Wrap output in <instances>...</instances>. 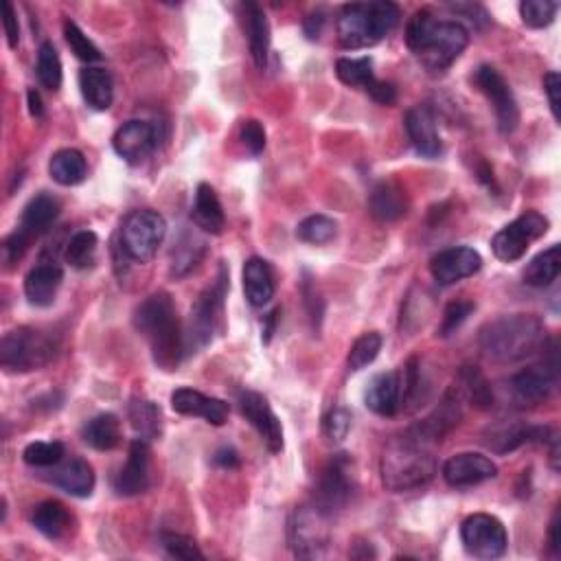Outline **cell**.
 Returning a JSON list of instances; mask_svg holds the SVG:
<instances>
[{
	"label": "cell",
	"mask_w": 561,
	"mask_h": 561,
	"mask_svg": "<svg viewBox=\"0 0 561 561\" xmlns=\"http://www.w3.org/2000/svg\"><path fill=\"white\" fill-rule=\"evenodd\" d=\"M406 44L430 71H445L467 49L469 31L461 22L437 20L430 9H421L408 22Z\"/></svg>",
	"instance_id": "cell-1"
},
{
	"label": "cell",
	"mask_w": 561,
	"mask_h": 561,
	"mask_svg": "<svg viewBox=\"0 0 561 561\" xmlns=\"http://www.w3.org/2000/svg\"><path fill=\"white\" fill-rule=\"evenodd\" d=\"M134 327L147 340L160 369L174 371L185 353V334L171 296L158 292L145 299L134 314Z\"/></svg>",
	"instance_id": "cell-2"
},
{
	"label": "cell",
	"mask_w": 561,
	"mask_h": 561,
	"mask_svg": "<svg viewBox=\"0 0 561 561\" xmlns=\"http://www.w3.org/2000/svg\"><path fill=\"white\" fill-rule=\"evenodd\" d=\"M478 345L491 362H520L544 351L546 331L531 314L500 316L480 329Z\"/></svg>",
	"instance_id": "cell-3"
},
{
	"label": "cell",
	"mask_w": 561,
	"mask_h": 561,
	"mask_svg": "<svg viewBox=\"0 0 561 561\" xmlns=\"http://www.w3.org/2000/svg\"><path fill=\"white\" fill-rule=\"evenodd\" d=\"M437 474V459L432 448L410 432L388 443L382 456V483L388 491L402 494V491L419 489L428 485Z\"/></svg>",
	"instance_id": "cell-4"
},
{
	"label": "cell",
	"mask_w": 561,
	"mask_h": 561,
	"mask_svg": "<svg viewBox=\"0 0 561 561\" xmlns=\"http://www.w3.org/2000/svg\"><path fill=\"white\" fill-rule=\"evenodd\" d=\"M402 11L395 3L377 0V3L345 5L338 16V40L345 49H369L382 42L391 33Z\"/></svg>",
	"instance_id": "cell-5"
},
{
	"label": "cell",
	"mask_w": 561,
	"mask_h": 561,
	"mask_svg": "<svg viewBox=\"0 0 561 561\" xmlns=\"http://www.w3.org/2000/svg\"><path fill=\"white\" fill-rule=\"evenodd\" d=\"M53 336L33 327H18L0 342V366L9 373H29L47 366L55 358Z\"/></svg>",
	"instance_id": "cell-6"
},
{
	"label": "cell",
	"mask_w": 561,
	"mask_h": 561,
	"mask_svg": "<svg viewBox=\"0 0 561 561\" xmlns=\"http://www.w3.org/2000/svg\"><path fill=\"white\" fill-rule=\"evenodd\" d=\"M167 235L165 217L152 209L134 211L121 226V248L136 263L152 261Z\"/></svg>",
	"instance_id": "cell-7"
},
{
	"label": "cell",
	"mask_w": 561,
	"mask_h": 561,
	"mask_svg": "<svg viewBox=\"0 0 561 561\" xmlns=\"http://www.w3.org/2000/svg\"><path fill=\"white\" fill-rule=\"evenodd\" d=\"M292 553L301 559H320L329 548V518L314 505L299 507L288 524Z\"/></svg>",
	"instance_id": "cell-8"
},
{
	"label": "cell",
	"mask_w": 561,
	"mask_h": 561,
	"mask_svg": "<svg viewBox=\"0 0 561 561\" xmlns=\"http://www.w3.org/2000/svg\"><path fill=\"white\" fill-rule=\"evenodd\" d=\"M226 277L220 274L211 288H206L196 305L191 307L189 329L185 334V351H198L209 345L213 334L220 325V318L224 312V296H226Z\"/></svg>",
	"instance_id": "cell-9"
},
{
	"label": "cell",
	"mask_w": 561,
	"mask_h": 561,
	"mask_svg": "<svg viewBox=\"0 0 561 561\" xmlns=\"http://www.w3.org/2000/svg\"><path fill=\"white\" fill-rule=\"evenodd\" d=\"M548 233V220L537 211H526L518 220H513L491 239V250H494L496 259L513 263L526 255V250L531 248L533 242Z\"/></svg>",
	"instance_id": "cell-10"
},
{
	"label": "cell",
	"mask_w": 561,
	"mask_h": 561,
	"mask_svg": "<svg viewBox=\"0 0 561 561\" xmlns=\"http://www.w3.org/2000/svg\"><path fill=\"white\" fill-rule=\"evenodd\" d=\"M465 551L476 559H498L507 553L509 535L496 515L474 513L461 526Z\"/></svg>",
	"instance_id": "cell-11"
},
{
	"label": "cell",
	"mask_w": 561,
	"mask_h": 561,
	"mask_svg": "<svg viewBox=\"0 0 561 561\" xmlns=\"http://www.w3.org/2000/svg\"><path fill=\"white\" fill-rule=\"evenodd\" d=\"M559 364H557V351L553 347L551 360L542 364H533L529 369L515 373L509 382V391L513 402L526 408V406H537L544 399L551 397V393L557 388L559 382Z\"/></svg>",
	"instance_id": "cell-12"
},
{
	"label": "cell",
	"mask_w": 561,
	"mask_h": 561,
	"mask_svg": "<svg viewBox=\"0 0 561 561\" xmlns=\"http://www.w3.org/2000/svg\"><path fill=\"white\" fill-rule=\"evenodd\" d=\"M349 467L351 463L347 459V454H338L329 461V465L318 476L312 505L318 511H323L327 518L345 509L351 498L353 480L349 474Z\"/></svg>",
	"instance_id": "cell-13"
},
{
	"label": "cell",
	"mask_w": 561,
	"mask_h": 561,
	"mask_svg": "<svg viewBox=\"0 0 561 561\" xmlns=\"http://www.w3.org/2000/svg\"><path fill=\"white\" fill-rule=\"evenodd\" d=\"M474 84L478 86L480 93L489 99L491 106H494L500 132L511 134L518 130L520 108L507 79L502 77L494 66H480L474 75Z\"/></svg>",
	"instance_id": "cell-14"
},
{
	"label": "cell",
	"mask_w": 561,
	"mask_h": 561,
	"mask_svg": "<svg viewBox=\"0 0 561 561\" xmlns=\"http://www.w3.org/2000/svg\"><path fill=\"white\" fill-rule=\"evenodd\" d=\"M239 410H242L246 421H250V426L259 432L266 448L272 454H279L283 450V426L279 417L274 415V410L270 408L268 399L261 393L244 391L239 393Z\"/></svg>",
	"instance_id": "cell-15"
},
{
	"label": "cell",
	"mask_w": 561,
	"mask_h": 561,
	"mask_svg": "<svg viewBox=\"0 0 561 561\" xmlns=\"http://www.w3.org/2000/svg\"><path fill=\"white\" fill-rule=\"evenodd\" d=\"M480 268H483V257L469 246L445 248L430 261V272L439 285H454L474 277Z\"/></svg>",
	"instance_id": "cell-16"
},
{
	"label": "cell",
	"mask_w": 561,
	"mask_h": 561,
	"mask_svg": "<svg viewBox=\"0 0 561 561\" xmlns=\"http://www.w3.org/2000/svg\"><path fill=\"white\" fill-rule=\"evenodd\" d=\"M158 145V132L150 121H128L123 123L112 139V147L125 163L141 165L152 156Z\"/></svg>",
	"instance_id": "cell-17"
},
{
	"label": "cell",
	"mask_w": 561,
	"mask_h": 561,
	"mask_svg": "<svg viewBox=\"0 0 561 561\" xmlns=\"http://www.w3.org/2000/svg\"><path fill=\"white\" fill-rule=\"evenodd\" d=\"M498 476L496 463L485 454L463 452L456 454L443 465L445 483L452 487H474Z\"/></svg>",
	"instance_id": "cell-18"
},
{
	"label": "cell",
	"mask_w": 561,
	"mask_h": 561,
	"mask_svg": "<svg viewBox=\"0 0 561 561\" xmlns=\"http://www.w3.org/2000/svg\"><path fill=\"white\" fill-rule=\"evenodd\" d=\"M150 489V445L136 439L130 445L128 461L114 478V491L119 496H139Z\"/></svg>",
	"instance_id": "cell-19"
},
{
	"label": "cell",
	"mask_w": 561,
	"mask_h": 561,
	"mask_svg": "<svg viewBox=\"0 0 561 561\" xmlns=\"http://www.w3.org/2000/svg\"><path fill=\"white\" fill-rule=\"evenodd\" d=\"M171 408H174L178 415L185 417H200L211 426H224L228 419V404L222 402L217 397H209L200 391H193V388H178L171 395Z\"/></svg>",
	"instance_id": "cell-20"
},
{
	"label": "cell",
	"mask_w": 561,
	"mask_h": 561,
	"mask_svg": "<svg viewBox=\"0 0 561 561\" xmlns=\"http://www.w3.org/2000/svg\"><path fill=\"white\" fill-rule=\"evenodd\" d=\"M406 132L415 150L426 158H439L443 154V141L437 130L434 112L426 106L410 108L406 112Z\"/></svg>",
	"instance_id": "cell-21"
},
{
	"label": "cell",
	"mask_w": 561,
	"mask_h": 561,
	"mask_svg": "<svg viewBox=\"0 0 561 561\" xmlns=\"http://www.w3.org/2000/svg\"><path fill=\"white\" fill-rule=\"evenodd\" d=\"M366 408L380 417H395L402 406V377L399 371L375 375L364 393Z\"/></svg>",
	"instance_id": "cell-22"
},
{
	"label": "cell",
	"mask_w": 561,
	"mask_h": 561,
	"mask_svg": "<svg viewBox=\"0 0 561 561\" xmlns=\"http://www.w3.org/2000/svg\"><path fill=\"white\" fill-rule=\"evenodd\" d=\"M551 430L548 428H535V426H522V423H500L485 434V445L496 454H507L518 450L524 443L533 441H546Z\"/></svg>",
	"instance_id": "cell-23"
},
{
	"label": "cell",
	"mask_w": 561,
	"mask_h": 561,
	"mask_svg": "<svg viewBox=\"0 0 561 561\" xmlns=\"http://www.w3.org/2000/svg\"><path fill=\"white\" fill-rule=\"evenodd\" d=\"M51 483L75 498H88L95 489V472L86 461L71 459L53 467Z\"/></svg>",
	"instance_id": "cell-24"
},
{
	"label": "cell",
	"mask_w": 561,
	"mask_h": 561,
	"mask_svg": "<svg viewBox=\"0 0 561 561\" xmlns=\"http://www.w3.org/2000/svg\"><path fill=\"white\" fill-rule=\"evenodd\" d=\"M62 281H64V272L60 266H55V263H40V266L33 268L27 279H25V294L31 305L36 307H49L55 296L57 290L62 288Z\"/></svg>",
	"instance_id": "cell-25"
},
{
	"label": "cell",
	"mask_w": 561,
	"mask_h": 561,
	"mask_svg": "<svg viewBox=\"0 0 561 561\" xmlns=\"http://www.w3.org/2000/svg\"><path fill=\"white\" fill-rule=\"evenodd\" d=\"M277 283L270 263L261 257H250L244 266V294L253 307H263L274 299Z\"/></svg>",
	"instance_id": "cell-26"
},
{
	"label": "cell",
	"mask_w": 561,
	"mask_h": 561,
	"mask_svg": "<svg viewBox=\"0 0 561 561\" xmlns=\"http://www.w3.org/2000/svg\"><path fill=\"white\" fill-rule=\"evenodd\" d=\"M369 211L377 222H395L408 213L406 191L393 180L377 182L369 198Z\"/></svg>",
	"instance_id": "cell-27"
},
{
	"label": "cell",
	"mask_w": 561,
	"mask_h": 561,
	"mask_svg": "<svg viewBox=\"0 0 561 561\" xmlns=\"http://www.w3.org/2000/svg\"><path fill=\"white\" fill-rule=\"evenodd\" d=\"M191 220L200 231L209 235H220L226 226V215L222 209V202L217 198V193L211 185H198L196 189V202H193Z\"/></svg>",
	"instance_id": "cell-28"
},
{
	"label": "cell",
	"mask_w": 561,
	"mask_h": 561,
	"mask_svg": "<svg viewBox=\"0 0 561 561\" xmlns=\"http://www.w3.org/2000/svg\"><path fill=\"white\" fill-rule=\"evenodd\" d=\"M57 215H60V202H57L53 196H49V193H38L36 198L29 200L25 211H22L18 228L29 239L40 237L53 226Z\"/></svg>",
	"instance_id": "cell-29"
},
{
	"label": "cell",
	"mask_w": 561,
	"mask_h": 561,
	"mask_svg": "<svg viewBox=\"0 0 561 561\" xmlns=\"http://www.w3.org/2000/svg\"><path fill=\"white\" fill-rule=\"evenodd\" d=\"M244 25L248 33V44H250V55H253L255 66L263 71L268 64V53H270V25L268 18L263 14V9L255 3L244 5Z\"/></svg>",
	"instance_id": "cell-30"
},
{
	"label": "cell",
	"mask_w": 561,
	"mask_h": 561,
	"mask_svg": "<svg viewBox=\"0 0 561 561\" xmlns=\"http://www.w3.org/2000/svg\"><path fill=\"white\" fill-rule=\"evenodd\" d=\"M79 88H82V95L93 110L103 112L112 106L114 84H112V75L106 71V68H97V66L84 68V71L79 73Z\"/></svg>",
	"instance_id": "cell-31"
},
{
	"label": "cell",
	"mask_w": 561,
	"mask_h": 561,
	"mask_svg": "<svg viewBox=\"0 0 561 561\" xmlns=\"http://www.w3.org/2000/svg\"><path fill=\"white\" fill-rule=\"evenodd\" d=\"M31 522L44 537H49V540H60V537L71 531L73 518L62 502L47 500V502H40V505L33 509Z\"/></svg>",
	"instance_id": "cell-32"
},
{
	"label": "cell",
	"mask_w": 561,
	"mask_h": 561,
	"mask_svg": "<svg viewBox=\"0 0 561 561\" xmlns=\"http://www.w3.org/2000/svg\"><path fill=\"white\" fill-rule=\"evenodd\" d=\"M49 174L57 185H62V187L82 185L88 176L86 158L82 152L71 150V147H68V150L55 152L49 163Z\"/></svg>",
	"instance_id": "cell-33"
},
{
	"label": "cell",
	"mask_w": 561,
	"mask_h": 561,
	"mask_svg": "<svg viewBox=\"0 0 561 561\" xmlns=\"http://www.w3.org/2000/svg\"><path fill=\"white\" fill-rule=\"evenodd\" d=\"M82 437L90 448H95L99 452L114 450L121 443V423L117 415L103 412V415H97L86 423L82 430Z\"/></svg>",
	"instance_id": "cell-34"
},
{
	"label": "cell",
	"mask_w": 561,
	"mask_h": 561,
	"mask_svg": "<svg viewBox=\"0 0 561 561\" xmlns=\"http://www.w3.org/2000/svg\"><path fill=\"white\" fill-rule=\"evenodd\" d=\"M559 272H561V248L555 244L531 259V263L524 270V283L531 285V288H548V285L557 281Z\"/></svg>",
	"instance_id": "cell-35"
},
{
	"label": "cell",
	"mask_w": 561,
	"mask_h": 561,
	"mask_svg": "<svg viewBox=\"0 0 561 561\" xmlns=\"http://www.w3.org/2000/svg\"><path fill=\"white\" fill-rule=\"evenodd\" d=\"M128 415L132 421L134 432L139 434L143 441H152L160 437V408L150 402V399L134 397L128 408Z\"/></svg>",
	"instance_id": "cell-36"
},
{
	"label": "cell",
	"mask_w": 561,
	"mask_h": 561,
	"mask_svg": "<svg viewBox=\"0 0 561 561\" xmlns=\"http://www.w3.org/2000/svg\"><path fill=\"white\" fill-rule=\"evenodd\" d=\"M97 246H99V239L93 231H88V228L86 231H77L71 239H68L64 259L68 266H73L77 270H86L95 263Z\"/></svg>",
	"instance_id": "cell-37"
},
{
	"label": "cell",
	"mask_w": 561,
	"mask_h": 561,
	"mask_svg": "<svg viewBox=\"0 0 561 561\" xmlns=\"http://www.w3.org/2000/svg\"><path fill=\"white\" fill-rule=\"evenodd\" d=\"M336 75L342 84L366 90L375 82L373 60L371 57H340L336 62Z\"/></svg>",
	"instance_id": "cell-38"
},
{
	"label": "cell",
	"mask_w": 561,
	"mask_h": 561,
	"mask_svg": "<svg viewBox=\"0 0 561 561\" xmlns=\"http://www.w3.org/2000/svg\"><path fill=\"white\" fill-rule=\"evenodd\" d=\"M461 393L467 395L469 402L476 408H489L494 406V393H491V384L487 377L480 373L476 366H463L461 369Z\"/></svg>",
	"instance_id": "cell-39"
},
{
	"label": "cell",
	"mask_w": 561,
	"mask_h": 561,
	"mask_svg": "<svg viewBox=\"0 0 561 561\" xmlns=\"http://www.w3.org/2000/svg\"><path fill=\"white\" fill-rule=\"evenodd\" d=\"M36 75L40 79V84L51 90V93H57L62 88V60L60 53L55 51V47L51 42H44L40 51H38V62H36Z\"/></svg>",
	"instance_id": "cell-40"
},
{
	"label": "cell",
	"mask_w": 561,
	"mask_h": 561,
	"mask_svg": "<svg viewBox=\"0 0 561 561\" xmlns=\"http://www.w3.org/2000/svg\"><path fill=\"white\" fill-rule=\"evenodd\" d=\"M336 233H338V224L327 215H309L299 224V228H296V237L312 246L329 244L331 239L336 237Z\"/></svg>",
	"instance_id": "cell-41"
},
{
	"label": "cell",
	"mask_w": 561,
	"mask_h": 561,
	"mask_svg": "<svg viewBox=\"0 0 561 561\" xmlns=\"http://www.w3.org/2000/svg\"><path fill=\"white\" fill-rule=\"evenodd\" d=\"M382 351V336L377 331H369V334H362L349 351V371H362L366 366L373 364L375 358L380 356Z\"/></svg>",
	"instance_id": "cell-42"
},
{
	"label": "cell",
	"mask_w": 561,
	"mask_h": 561,
	"mask_svg": "<svg viewBox=\"0 0 561 561\" xmlns=\"http://www.w3.org/2000/svg\"><path fill=\"white\" fill-rule=\"evenodd\" d=\"M64 454V443L60 441H36L27 445L22 459L31 467H55L64 461Z\"/></svg>",
	"instance_id": "cell-43"
},
{
	"label": "cell",
	"mask_w": 561,
	"mask_h": 561,
	"mask_svg": "<svg viewBox=\"0 0 561 561\" xmlns=\"http://www.w3.org/2000/svg\"><path fill=\"white\" fill-rule=\"evenodd\" d=\"M64 38H66L68 49L73 51V55L77 57V60L88 62V64L101 60V53L95 47V42L90 40L86 33L75 25L73 20H66L64 22Z\"/></svg>",
	"instance_id": "cell-44"
},
{
	"label": "cell",
	"mask_w": 561,
	"mask_h": 561,
	"mask_svg": "<svg viewBox=\"0 0 561 561\" xmlns=\"http://www.w3.org/2000/svg\"><path fill=\"white\" fill-rule=\"evenodd\" d=\"M557 9L559 5L551 0H524L520 3V16L526 27L544 29L555 20Z\"/></svg>",
	"instance_id": "cell-45"
},
{
	"label": "cell",
	"mask_w": 561,
	"mask_h": 561,
	"mask_svg": "<svg viewBox=\"0 0 561 561\" xmlns=\"http://www.w3.org/2000/svg\"><path fill=\"white\" fill-rule=\"evenodd\" d=\"M204 253V244L196 237H187L185 242L178 244L174 250V261H171V272L176 277H185L187 272L198 266V261Z\"/></svg>",
	"instance_id": "cell-46"
},
{
	"label": "cell",
	"mask_w": 561,
	"mask_h": 561,
	"mask_svg": "<svg viewBox=\"0 0 561 561\" xmlns=\"http://www.w3.org/2000/svg\"><path fill=\"white\" fill-rule=\"evenodd\" d=\"M163 548L176 559H204L198 544L180 533H163Z\"/></svg>",
	"instance_id": "cell-47"
},
{
	"label": "cell",
	"mask_w": 561,
	"mask_h": 561,
	"mask_svg": "<svg viewBox=\"0 0 561 561\" xmlns=\"http://www.w3.org/2000/svg\"><path fill=\"white\" fill-rule=\"evenodd\" d=\"M474 312V303H469V301H454L448 305V309H445V314H443V323H441V329H439V336L443 338H448L452 336L456 329H459L467 316Z\"/></svg>",
	"instance_id": "cell-48"
},
{
	"label": "cell",
	"mask_w": 561,
	"mask_h": 561,
	"mask_svg": "<svg viewBox=\"0 0 561 561\" xmlns=\"http://www.w3.org/2000/svg\"><path fill=\"white\" fill-rule=\"evenodd\" d=\"M351 430V415L345 408H334L325 417V434L329 437V441H345L347 434Z\"/></svg>",
	"instance_id": "cell-49"
},
{
	"label": "cell",
	"mask_w": 561,
	"mask_h": 561,
	"mask_svg": "<svg viewBox=\"0 0 561 561\" xmlns=\"http://www.w3.org/2000/svg\"><path fill=\"white\" fill-rule=\"evenodd\" d=\"M242 143L246 145V150L253 154V156H259L263 150H266V130H263V125L255 119H248L244 121L242 125Z\"/></svg>",
	"instance_id": "cell-50"
},
{
	"label": "cell",
	"mask_w": 561,
	"mask_h": 561,
	"mask_svg": "<svg viewBox=\"0 0 561 561\" xmlns=\"http://www.w3.org/2000/svg\"><path fill=\"white\" fill-rule=\"evenodd\" d=\"M29 244H31V239L18 228V231L11 233V235L5 239V244H3L5 261H7V263H16L18 259H22V255L27 253Z\"/></svg>",
	"instance_id": "cell-51"
},
{
	"label": "cell",
	"mask_w": 561,
	"mask_h": 561,
	"mask_svg": "<svg viewBox=\"0 0 561 561\" xmlns=\"http://www.w3.org/2000/svg\"><path fill=\"white\" fill-rule=\"evenodd\" d=\"M3 27H5V36H7V44L9 49H16L20 42V27H18V14L14 5L5 0L3 3Z\"/></svg>",
	"instance_id": "cell-52"
},
{
	"label": "cell",
	"mask_w": 561,
	"mask_h": 561,
	"mask_svg": "<svg viewBox=\"0 0 561 561\" xmlns=\"http://www.w3.org/2000/svg\"><path fill=\"white\" fill-rule=\"evenodd\" d=\"M544 93H546V97H548V103H551L553 117H555V121L559 123V121H561V110H559V106H561V101H559V95H561V77H559L555 71L546 73V77H544Z\"/></svg>",
	"instance_id": "cell-53"
},
{
	"label": "cell",
	"mask_w": 561,
	"mask_h": 561,
	"mask_svg": "<svg viewBox=\"0 0 561 561\" xmlns=\"http://www.w3.org/2000/svg\"><path fill=\"white\" fill-rule=\"evenodd\" d=\"M366 93L371 95L373 101L380 103V106H393L397 101V88L391 82H382V79L375 77V82L366 88Z\"/></svg>",
	"instance_id": "cell-54"
},
{
	"label": "cell",
	"mask_w": 561,
	"mask_h": 561,
	"mask_svg": "<svg viewBox=\"0 0 561 561\" xmlns=\"http://www.w3.org/2000/svg\"><path fill=\"white\" fill-rule=\"evenodd\" d=\"M303 294H305V303L309 305V316H312L314 323H316V320L320 323V318H323V301H320V296H318L314 285L309 283V279L303 285Z\"/></svg>",
	"instance_id": "cell-55"
},
{
	"label": "cell",
	"mask_w": 561,
	"mask_h": 561,
	"mask_svg": "<svg viewBox=\"0 0 561 561\" xmlns=\"http://www.w3.org/2000/svg\"><path fill=\"white\" fill-rule=\"evenodd\" d=\"M213 461H215L217 467L235 469V467H239V454H237L233 448H222V450H217V452H215Z\"/></svg>",
	"instance_id": "cell-56"
},
{
	"label": "cell",
	"mask_w": 561,
	"mask_h": 561,
	"mask_svg": "<svg viewBox=\"0 0 561 561\" xmlns=\"http://www.w3.org/2000/svg\"><path fill=\"white\" fill-rule=\"evenodd\" d=\"M548 546H551V555L559 557L561 555V544H559V511L555 513V518L551 522V531H548Z\"/></svg>",
	"instance_id": "cell-57"
},
{
	"label": "cell",
	"mask_w": 561,
	"mask_h": 561,
	"mask_svg": "<svg viewBox=\"0 0 561 561\" xmlns=\"http://www.w3.org/2000/svg\"><path fill=\"white\" fill-rule=\"evenodd\" d=\"M323 14H316V16H309L305 20V33H307V38H318V33H320V27H323Z\"/></svg>",
	"instance_id": "cell-58"
},
{
	"label": "cell",
	"mask_w": 561,
	"mask_h": 561,
	"mask_svg": "<svg viewBox=\"0 0 561 561\" xmlns=\"http://www.w3.org/2000/svg\"><path fill=\"white\" fill-rule=\"evenodd\" d=\"M27 101H29V112H31V117H36V119H42V114H44V106H42V99L40 95L36 93V90H29L27 93Z\"/></svg>",
	"instance_id": "cell-59"
},
{
	"label": "cell",
	"mask_w": 561,
	"mask_h": 561,
	"mask_svg": "<svg viewBox=\"0 0 561 561\" xmlns=\"http://www.w3.org/2000/svg\"><path fill=\"white\" fill-rule=\"evenodd\" d=\"M279 314H281V309H274V312L268 314V318H266L268 323H266V329H263V334H266V336H263V340H266V342H268V340L272 338V334H274V320H277Z\"/></svg>",
	"instance_id": "cell-60"
}]
</instances>
